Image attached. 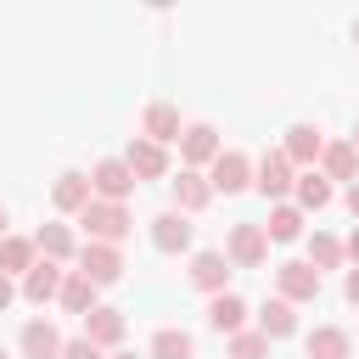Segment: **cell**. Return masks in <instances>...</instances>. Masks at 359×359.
<instances>
[{
    "label": "cell",
    "instance_id": "1",
    "mask_svg": "<svg viewBox=\"0 0 359 359\" xmlns=\"http://www.w3.org/2000/svg\"><path fill=\"white\" fill-rule=\"evenodd\" d=\"M79 224H84V236L90 241H107V247H118L129 230H135V213H129V202H90L84 213H79Z\"/></svg>",
    "mask_w": 359,
    "mask_h": 359
},
{
    "label": "cell",
    "instance_id": "2",
    "mask_svg": "<svg viewBox=\"0 0 359 359\" xmlns=\"http://www.w3.org/2000/svg\"><path fill=\"white\" fill-rule=\"evenodd\" d=\"M320 286H325V275H320L309 258L275 264V297H286L292 309H297V303H314V297H320Z\"/></svg>",
    "mask_w": 359,
    "mask_h": 359
},
{
    "label": "cell",
    "instance_id": "3",
    "mask_svg": "<svg viewBox=\"0 0 359 359\" xmlns=\"http://www.w3.org/2000/svg\"><path fill=\"white\" fill-rule=\"evenodd\" d=\"M224 258H230L236 269H264V258H269V236H264V224H252V219L230 224V236H224Z\"/></svg>",
    "mask_w": 359,
    "mask_h": 359
},
{
    "label": "cell",
    "instance_id": "4",
    "mask_svg": "<svg viewBox=\"0 0 359 359\" xmlns=\"http://www.w3.org/2000/svg\"><path fill=\"white\" fill-rule=\"evenodd\" d=\"M252 168H258V163H252L247 151H236V146H224V151H219V157L208 163V185H213V196H219V191H224V196H236V191H247V185H252Z\"/></svg>",
    "mask_w": 359,
    "mask_h": 359
},
{
    "label": "cell",
    "instance_id": "5",
    "mask_svg": "<svg viewBox=\"0 0 359 359\" xmlns=\"http://www.w3.org/2000/svg\"><path fill=\"white\" fill-rule=\"evenodd\" d=\"M297 185V168H292V157L286 151H264L258 157V168H252V191L258 196H269V202H286V191Z\"/></svg>",
    "mask_w": 359,
    "mask_h": 359
},
{
    "label": "cell",
    "instance_id": "6",
    "mask_svg": "<svg viewBox=\"0 0 359 359\" xmlns=\"http://www.w3.org/2000/svg\"><path fill=\"white\" fill-rule=\"evenodd\" d=\"M135 185H140V180H135V168H129L123 157H101V163L90 168V191H95L101 202H129Z\"/></svg>",
    "mask_w": 359,
    "mask_h": 359
},
{
    "label": "cell",
    "instance_id": "7",
    "mask_svg": "<svg viewBox=\"0 0 359 359\" xmlns=\"http://www.w3.org/2000/svg\"><path fill=\"white\" fill-rule=\"evenodd\" d=\"M79 275H84L90 286H112V280L123 275V252L107 247V241H84V247H79Z\"/></svg>",
    "mask_w": 359,
    "mask_h": 359
},
{
    "label": "cell",
    "instance_id": "8",
    "mask_svg": "<svg viewBox=\"0 0 359 359\" xmlns=\"http://www.w3.org/2000/svg\"><path fill=\"white\" fill-rule=\"evenodd\" d=\"M230 258L219 252V247H202V252H191V286L196 292H208V297H219V292H230Z\"/></svg>",
    "mask_w": 359,
    "mask_h": 359
},
{
    "label": "cell",
    "instance_id": "9",
    "mask_svg": "<svg viewBox=\"0 0 359 359\" xmlns=\"http://www.w3.org/2000/svg\"><path fill=\"white\" fill-rule=\"evenodd\" d=\"M62 331H56V320L50 314H34L22 331H17V348H22V359H62Z\"/></svg>",
    "mask_w": 359,
    "mask_h": 359
},
{
    "label": "cell",
    "instance_id": "10",
    "mask_svg": "<svg viewBox=\"0 0 359 359\" xmlns=\"http://www.w3.org/2000/svg\"><path fill=\"white\" fill-rule=\"evenodd\" d=\"M219 151H224V140H219V129H213V123H185V135H180V163H185V168H196V174H202Z\"/></svg>",
    "mask_w": 359,
    "mask_h": 359
},
{
    "label": "cell",
    "instance_id": "11",
    "mask_svg": "<svg viewBox=\"0 0 359 359\" xmlns=\"http://www.w3.org/2000/svg\"><path fill=\"white\" fill-rule=\"evenodd\" d=\"M123 331H129V320H123V309H107V303H95L90 314H84V331L79 337H90L101 353H118V342H123Z\"/></svg>",
    "mask_w": 359,
    "mask_h": 359
},
{
    "label": "cell",
    "instance_id": "12",
    "mask_svg": "<svg viewBox=\"0 0 359 359\" xmlns=\"http://www.w3.org/2000/svg\"><path fill=\"white\" fill-rule=\"evenodd\" d=\"M140 135H146V140H157V146H180V135H185L180 107H174V101H151V107H146V118H140Z\"/></svg>",
    "mask_w": 359,
    "mask_h": 359
},
{
    "label": "cell",
    "instance_id": "13",
    "mask_svg": "<svg viewBox=\"0 0 359 359\" xmlns=\"http://www.w3.org/2000/svg\"><path fill=\"white\" fill-rule=\"evenodd\" d=\"M50 202H56V213H84L90 202H95V191H90V174H79V168H67V174H56V185H50Z\"/></svg>",
    "mask_w": 359,
    "mask_h": 359
},
{
    "label": "cell",
    "instance_id": "14",
    "mask_svg": "<svg viewBox=\"0 0 359 359\" xmlns=\"http://www.w3.org/2000/svg\"><path fill=\"white\" fill-rule=\"evenodd\" d=\"M191 236H196V230H191V219H185V213H174V208L151 219V247H157V252H168V258H174V252H191Z\"/></svg>",
    "mask_w": 359,
    "mask_h": 359
},
{
    "label": "cell",
    "instance_id": "15",
    "mask_svg": "<svg viewBox=\"0 0 359 359\" xmlns=\"http://www.w3.org/2000/svg\"><path fill=\"white\" fill-rule=\"evenodd\" d=\"M62 280H67V269H62V264H50V258H39V264L22 275V297L45 309V303H56V297H62Z\"/></svg>",
    "mask_w": 359,
    "mask_h": 359
},
{
    "label": "cell",
    "instance_id": "16",
    "mask_svg": "<svg viewBox=\"0 0 359 359\" xmlns=\"http://www.w3.org/2000/svg\"><path fill=\"white\" fill-rule=\"evenodd\" d=\"M286 157H292V168H314L320 157H325V135L314 129V123H292L286 129V146H280Z\"/></svg>",
    "mask_w": 359,
    "mask_h": 359
},
{
    "label": "cell",
    "instance_id": "17",
    "mask_svg": "<svg viewBox=\"0 0 359 359\" xmlns=\"http://www.w3.org/2000/svg\"><path fill=\"white\" fill-rule=\"evenodd\" d=\"M123 163L135 168V180H163V174H168V146H157V140L135 135V140H129V151H123Z\"/></svg>",
    "mask_w": 359,
    "mask_h": 359
},
{
    "label": "cell",
    "instance_id": "18",
    "mask_svg": "<svg viewBox=\"0 0 359 359\" xmlns=\"http://www.w3.org/2000/svg\"><path fill=\"white\" fill-rule=\"evenodd\" d=\"M213 202V185H208V174H196V168H180V180H174V213H202Z\"/></svg>",
    "mask_w": 359,
    "mask_h": 359
},
{
    "label": "cell",
    "instance_id": "19",
    "mask_svg": "<svg viewBox=\"0 0 359 359\" xmlns=\"http://www.w3.org/2000/svg\"><path fill=\"white\" fill-rule=\"evenodd\" d=\"M303 353H309V359H353V337H348L342 325H314V331L303 337Z\"/></svg>",
    "mask_w": 359,
    "mask_h": 359
},
{
    "label": "cell",
    "instance_id": "20",
    "mask_svg": "<svg viewBox=\"0 0 359 359\" xmlns=\"http://www.w3.org/2000/svg\"><path fill=\"white\" fill-rule=\"evenodd\" d=\"M208 325H213L219 337H236V331H247V303H241L236 292H219V297H208Z\"/></svg>",
    "mask_w": 359,
    "mask_h": 359
},
{
    "label": "cell",
    "instance_id": "21",
    "mask_svg": "<svg viewBox=\"0 0 359 359\" xmlns=\"http://www.w3.org/2000/svg\"><path fill=\"white\" fill-rule=\"evenodd\" d=\"M34 247H39V258H50V264H67V258H79V247H73V230H67L62 219L39 224V230H34Z\"/></svg>",
    "mask_w": 359,
    "mask_h": 359
},
{
    "label": "cell",
    "instance_id": "22",
    "mask_svg": "<svg viewBox=\"0 0 359 359\" xmlns=\"http://www.w3.org/2000/svg\"><path fill=\"white\" fill-rule=\"evenodd\" d=\"M320 174L325 180H359V151H353V140H325V157H320Z\"/></svg>",
    "mask_w": 359,
    "mask_h": 359
},
{
    "label": "cell",
    "instance_id": "23",
    "mask_svg": "<svg viewBox=\"0 0 359 359\" xmlns=\"http://www.w3.org/2000/svg\"><path fill=\"white\" fill-rule=\"evenodd\" d=\"M146 359H196V342H191V331H180V325H157Z\"/></svg>",
    "mask_w": 359,
    "mask_h": 359
},
{
    "label": "cell",
    "instance_id": "24",
    "mask_svg": "<svg viewBox=\"0 0 359 359\" xmlns=\"http://www.w3.org/2000/svg\"><path fill=\"white\" fill-rule=\"evenodd\" d=\"M292 196H297L303 213H320V208H331V180H325L320 168H303L297 185H292Z\"/></svg>",
    "mask_w": 359,
    "mask_h": 359
},
{
    "label": "cell",
    "instance_id": "25",
    "mask_svg": "<svg viewBox=\"0 0 359 359\" xmlns=\"http://www.w3.org/2000/svg\"><path fill=\"white\" fill-rule=\"evenodd\" d=\"M258 331H264L269 342H280V337H292V331H297V309H292L286 297H269V303L258 309Z\"/></svg>",
    "mask_w": 359,
    "mask_h": 359
},
{
    "label": "cell",
    "instance_id": "26",
    "mask_svg": "<svg viewBox=\"0 0 359 359\" xmlns=\"http://www.w3.org/2000/svg\"><path fill=\"white\" fill-rule=\"evenodd\" d=\"M34 264H39L34 236H6V241H0V275H28Z\"/></svg>",
    "mask_w": 359,
    "mask_h": 359
},
{
    "label": "cell",
    "instance_id": "27",
    "mask_svg": "<svg viewBox=\"0 0 359 359\" xmlns=\"http://www.w3.org/2000/svg\"><path fill=\"white\" fill-rule=\"evenodd\" d=\"M264 236H269V241H297V236H303V208H297V202H275Z\"/></svg>",
    "mask_w": 359,
    "mask_h": 359
},
{
    "label": "cell",
    "instance_id": "28",
    "mask_svg": "<svg viewBox=\"0 0 359 359\" xmlns=\"http://www.w3.org/2000/svg\"><path fill=\"white\" fill-rule=\"evenodd\" d=\"M95 292H101V286H90L79 269H67V280H62V297H56V303H62L67 314H79V320H84V314L95 309Z\"/></svg>",
    "mask_w": 359,
    "mask_h": 359
},
{
    "label": "cell",
    "instance_id": "29",
    "mask_svg": "<svg viewBox=\"0 0 359 359\" xmlns=\"http://www.w3.org/2000/svg\"><path fill=\"white\" fill-rule=\"evenodd\" d=\"M309 264H314L320 275H325V269H342V264H348V258H342V241L325 236V230H314V236H309Z\"/></svg>",
    "mask_w": 359,
    "mask_h": 359
},
{
    "label": "cell",
    "instance_id": "30",
    "mask_svg": "<svg viewBox=\"0 0 359 359\" xmlns=\"http://www.w3.org/2000/svg\"><path fill=\"white\" fill-rule=\"evenodd\" d=\"M230 359H269V337L252 325V331H236L230 337Z\"/></svg>",
    "mask_w": 359,
    "mask_h": 359
},
{
    "label": "cell",
    "instance_id": "31",
    "mask_svg": "<svg viewBox=\"0 0 359 359\" xmlns=\"http://www.w3.org/2000/svg\"><path fill=\"white\" fill-rule=\"evenodd\" d=\"M62 359H107V353H101L90 337H67V342H62Z\"/></svg>",
    "mask_w": 359,
    "mask_h": 359
},
{
    "label": "cell",
    "instance_id": "32",
    "mask_svg": "<svg viewBox=\"0 0 359 359\" xmlns=\"http://www.w3.org/2000/svg\"><path fill=\"white\" fill-rule=\"evenodd\" d=\"M342 297L359 309V269H348V275H342Z\"/></svg>",
    "mask_w": 359,
    "mask_h": 359
},
{
    "label": "cell",
    "instance_id": "33",
    "mask_svg": "<svg viewBox=\"0 0 359 359\" xmlns=\"http://www.w3.org/2000/svg\"><path fill=\"white\" fill-rule=\"evenodd\" d=\"M11 303H17V280H11V275H0V314H6Z\"/></svg>",
    "mask_w": 359,
    "mask_h": 359
},
{
    "label": "cell",
    "instance_id": "34",
    "mask_svg": "<svg viewBox=\"0 0 359 359\" xmlns=\"http://www.w3.org/2000/svg\"><path fill=\"white\" fill-rule=\"evenodd\" d=\"M342 258H348V264H353V269H359V224H353V236H348V241H342Z\"/></svg>",
    "mask_w": 359,
    "mask_h": 359
},
{
    "label": "cell",
    "instance_id": "35",
    "mask_svg": "<svg viewBox=\"0 0 359 359\" xmlns=\"http://www.w3.org/2000/svg\"><path fill=\"white\" fill-rule=\"evenodd\" d=\"M348 213H353V224H359V180L348 185Z\"/></svg>",
    "mask_w": 359,
    "mask_h": 359
},
{
    "label": "cell",
    "instance_id": "36",
    "mask_svg": "<svg viewBox=\"0 0 359 359\" xmlns=\"http://www.w3.org/2000/svg\"><path fill=\"white\" fill-rule=\"evenodd\" d=\"M107 359H146V353H129V348H118V353H107Z\"/></svg>",
    "mask_w": 359,
    "mask_h": 359
},
{
    "label": "cell",
    "instance_id": "37",
    "mask_svg": "<svg viewBox=\"0 0 359 359\" xmlns=\"http://www.w3.org/2000/svg\"><path fill=\"white\" fill-rule=\"evenodd\" d=\"M0 241H6V208H0Z\"/></svg>",
    "mask_w": 359,
    "mask_h": 359
},
{
    "label": "cell",
    "instance_id": "38",
    "mask_svg": "<svg viewBox=\"0 0 359 359\" xmlns=\"http://www.w3.org/2000/svg\"><path fill=\"white\" fill-rule=\"evenodd\" d=\"M353 151H359V123H353Z\"/></svg>",
    "mask_w": 359,
    "mask_h": 359
},
{
    "label": "cell",
    "instance_id": "39",
    "mask_svg": "<svg viewBox=\"0 0 359 359\" xmlns=\"http://www.w3.org/2000/svg\"><path fill=\"white\" fill-rule=\"evenodd\" d=\"M353 39H359V22H353Z\"/></svg>",
    "mask_w": 359,
    "mask_h": 359
},
{
    "label": "cell",
    "instance_id": "40",
    "mask_svg": "<svg viewBox=\"0 0 359 359\" xmlns=\"http://www.w3.org/2000/svg\"><path fill=\"white\" fill-rule=\"evenodd\" d=\"M0 359H6V348H0Z\"/></svg>",
    "mask_w": 359,
    "mask_h": 359
}]
</instances>
